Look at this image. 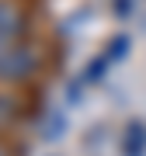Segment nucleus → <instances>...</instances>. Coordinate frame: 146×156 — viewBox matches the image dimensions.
Instances as JSON below:
<instances>
[{
    "label": "nucleus",
    "instance_id": "obj_1",
    "mask_svg": "<svg viewBox=\"0 0 146 156\" xmlns=\"http://www.w3.org/2000/svg\"><path fill=\"white\" fill-rule=\"evenodd\" d=\"M35 69V52L28 45L14 42L11 49L0 56V80H11V83H21V80H28Z\"/></svg>",
    "mask_w": 146,
    "mask_h": 156
},
{
    "label": "nucleus",
    "instance_id": "obj_2",
    "mask_svg": "<svg viewBox=\"0 0 146 156\" xmlns=\"http://www.w3.org/2000/svg\"><path fill=\"white\" fill-rule=\"evenodd\" d=\"M118 153L122 156H146V122H129L122 128V139H118Z\"/></svg>",
    "mask_w": 146,
    "mask_h": 156
},
{
    "label": "nucleus",
    "instance_id": "obj_3",
    "mask_svg": "<svg viewBox=\"0 0 146 156\" xmlns=\"http://www.w3.org/2000/svg\"><path fill=\"white\" fill-rule=\"evenodd\" d=\"M21 31H24L21 11H17L14 4H7V0H0V35L11 38V42H17V38H21Z\"/></svg>",
    "mask_w": 146,
    "mask_h": 156
},
{
    "label": "nucleus",
    "instance_id": "obj_4",
    "mask_svg": "<svg viewBox=\"0 0 146 156\" xmlns=\"http://www.w3.org/2000/svg\"><path fill=\"white\" fill-rule=\"evenodd\" d=\"M108 69H111V62H108V56L101 52V56H94V59H87V66L80 69V80H84L87 87H97L101 80L108 76Z\"/></svg>",
    "mask_w": 146,
    "mask_h": 156
},
{
    "label": "nucleus",
    "instance_id": "obj_5",
    "mask_svg": "<svg viewBox=\"0 0 146 156\" xmlns=\"http://www.w3.org/2000/svg\"><path fill=\"white\" fill-rule=\"evenodd\" d=\"M129 49H132V38L129 35H115L111 42H108V49H104V56H108V62L111 66H118V62H125V56H129Z\"/></svg>",
    "mask_w": 146,
    "mask_h": 156
},
{
    "label": "nucleus",
    "instance_id": "obj_6",
    "mask_svg": "<svg viewBox=\"0 0 146 156\" xmlns=\"http://www.w3.org/2000/svg\"><path fill=\"white\" fill-rule=\"evenodd\" d=\"M70 128V115H66V108H63V111H52L49 118H45V139L49 142H56L63 132H66Z\"/></svg>",
    "mask_w": 146,
    "mask_h": 156
},
{
    "label": "nucleus",
    "instance_id": "obj_7",
    "mask_svg": "<svg viewBox=\"0 0 146 156\" xmlns=\"http://www.w3.org/2000/svg\"><path fill=\"white\" fill-rule=\"evenodd\" d=\"M87 83L80 76H73V80H66V87H63V101H66L70 108H77V104H84V94H87Z\"/></svg>",
    "mask_w": 146,
    "mask_h": 156
},
{
    "label": "nucleus",
    "instance_id": "obj_8",
    "mask_svg": "<svg viewBox=\"0 0 146 156\" xmlns=\"http://www.w3.org/2000/svg\"><path fill=\"white\" fill-rule=\"evenodd\" d=\"M111 14H115V21H129L136 14V0H111Z\"/></svg>",
    "mask_w": 146,
    "mask_h": 156
}]
</instances>
